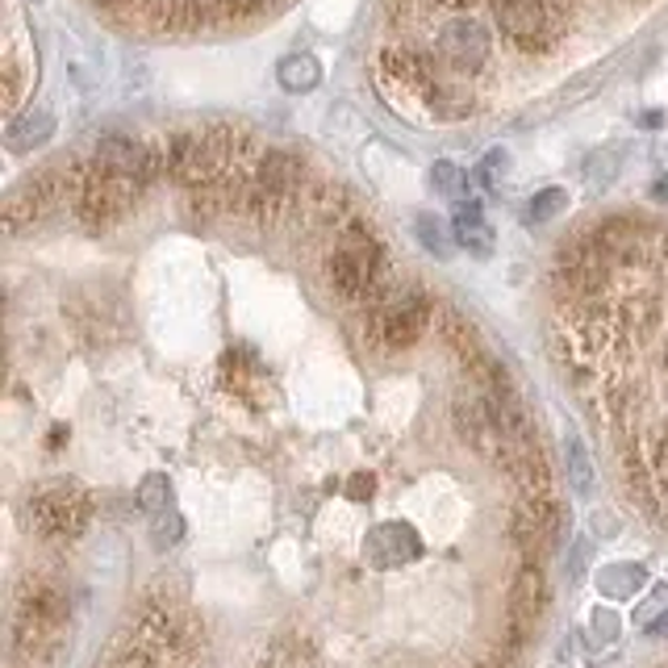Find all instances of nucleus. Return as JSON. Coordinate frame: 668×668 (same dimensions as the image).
<instances>
[{
	"instance_id": "nucleus-29",
	"label": "nucleus",
	"mask_w": 668,
	"mask_h": 668,
	"mask_svg": "<svg viewBox=\"0 0 668 668\" xmlns=\"http://www.w3.org/2000/svg\"><path fill=\"white\" fill-rule=\"evenodd\" d=\"M589 635H594V644H615L618 639L615 610H594V618H589Z\"/></svg>"
},
{
	"instance_id": "nucleus-8",
	"label": "nucleus",
	"mask_w": 668,
	"mask_h": 668,
	"mask_svg": "<svg viewBox=\"0 0 668 668\" xmlns=\"http://www.w3.org/2000/svg\"><path fill=\"white\" fill-rule=\"evenodd\" d=\"M451 422H456V435H460V443L480 456V460L489 463H501L506 460V418H501V406H497V397H489L485 389H477L472 380L456 389L451 397Z\"/></svg>"
},
{
	"instance_id": "nucleus-3",
	"label": "nucleus",
	"mask_w": 668,
	"mask_h": 668,
	"mask_svg": "<svg viewBox=\"0 0 668 668\" xmlns=\"http://www.w3.org/2000/svg\"><path fill=\"white\" fill-rule=\"evenodd\" d=\"M385 276H389V259H385L380 239L372 230L347 222L343 230H339L335 247H330V256H326V280H330V289L339 292L343 301L372 306L380 292L389 289Z\"/></svg>"
},
{
	"instance_id": "nucleus-18",
	"label": "nucleus",
	"mask_w": 668,
	"mask_h": 668,
	"mask_svg": "<svg viewBox=\"0 0 668 668\" xmlns=\"http://www.w3.org/2000/svg\"><path fill=\"white\" fill-rule=\"evenodd\" d=\"M435 326H439V335L447 339V347H451V351H456L463 363L485 351V347H480L477 326L468 322L463 313H456V309H439V313H435Z\"/></svg>"
},
{
	"instance_id": "nucleus-5",
	"label": "nucleus",
	"mask_w": 668,
	"mask_h": 668,
	"mask_svg": "<svg viewBox=\"0 0 668 668\" xmlns=\"http://www.w3.org/2000/svg\"><path fill=\"white\" fill-rule=\"evenodd\" d=\"M435 301L418 285H389L368 306V343L377 351H410L430 326H435Z\"/></svg>"
},
{
	"instance_id": "nucleus-16",
	"label": "nucleus",
	"mask_w": 668,
	"mask_h": 668,
	"mask_svg": "<svg viewBox=\"0 0 668 668\" xmlns=\"http://www.w3.org/2000/svg\"><path fill=\"white\" fill-rule=\"evenodd\" d=\"M451 235H456V247H463L468 256H489L493 251V230L485 222V209L480 201H460L456 213H451Z\"/></svg>"
},
{
	"instance_id": "nucleus-4",
	"label": "nucleus",
	"mask_w": 668,
	"mask_h": 668,
	"mask_svg": "<svg viewBox=\"0 0 668 668\" xmlns=\"http://www.w3.org/2000/svg\"><path fill=\"white\" fill-rule=\"evenodd\" d=\"M71 615V594L63 589V581H54L47 572H34L18 585L13 594V648L21 656H38L42 648H51L63 622Z\"/></svg>"
},
{
	"instance_id": "nucleus-33",
	"label": "nucleus",
	"mask_w": 668,
	"mask_h": 668,
	"mask_svg": "<svg viewBox=\"0 0 668 668\" xmlns=\"http://www.w3.org/2000/svg\"><path fill=\"white\" fill-rule=\"evenodd\" d=\"M648 631H651V635H665V639H668V610H665L660 618H656V622H648Z\"/></svg>"
},
{
	"instance_id": "nucleus-21",
	"label": "nucleus",
	"mask_w": 668,
	"mask_h": 668,
	"mask_svg": "<svg viewBox=\"0 0 668 668\" xmlns=\"http://www.w3.org/2000/svg\"><path fill=\"white\" fill-rule=\"evenodd\" d=\"M134 501H138V510H142V515H151V518L168 515V510H172V480L163 477V472H151V477H142Z\"/></svg>"
},
{
	"instance_id": "nucleus-20",
	"label": "nucleus",
	"mask_w": 668,
	"mask_h": 668,
	"mask_svg": "<svg viewBox=\"0 0 668 668\" xmlns=\"http://www.w3.org/2000/svg\"><path fill=\"white\" fill-rule=\"evenodd\" d=\"M644 585H648V568L644 565H606L598 572V594H606V598L615 601L635 598Z\"/></svg>"
},
{
	"instance_id": "nucleus-25",
	"label": "nucleus",
	"mask_w": 668,
	"mask_h": 668,
	"mask_svg": "<svg viewBox=\"0 0 668 668\" xmlns=\"http://www.w3.org/2000/svg\"><path fill=\"white\" fill-rule=\"evenodd\" d=\"M568 209V192L565 189H544L531 197V206H527V222L539 226V222H551L556 213H565Z\"/></svg>"
},
{
	"instance_id": "nucleus-2",
	"label": "nucleus",
	"mask_w": 668,
	"mask_h": 668,
	"mask_svg": "<svg viewBox=\"0 0 668 668\" xmlns=\"http://www.w3.org/2000/svg\"><path fill=\"white\" fill-rule=\"evenodd\" d=\"M142 192H147V180L109 168L97 154H88L84 163H76L68 176L71 209H76V218L84 226H92V230H104V226L121 222V218L138 206Z\"/></svg>"
},
{
	"instance_id": "nucleus-24",
	"label": "nucleus",
	"mask_w": 668,
	"mask_h": 668,
	"mask_svg": "<svg viewBox=\"0 0 668 668\" xmlns=\"http://www.w3.org/2000/svg\"><path fill=\"white\" fill-rule=\"evenodd\" d=\"M413 230H418V242L427 247L430 256H439V259L451 256V247H456V235H451V230H447L439 218H430V213H418Z\"/></svg>"
},
{
	"instance_id": "nucleus-22",
	"label": "nucleus",
	"mask_w": 668,
	"mask_h": 668,
	"mask_svg": "<svg viewBox=\"0 0 668 668\" xmlns=\"http://www.w3.org/2000/svg\"><path fill=\"white\" fill-rule=\"evenodd\" d=\"M565 460H568V485L577 489V493H594V463H589V451L577 435H568L565 439Z\"/></svg>"
},
{
	"instance_id": "nucleus-19",
	"label": "nucleus",
	"mask_w": 668,
	"mask_h": 668,
	"mask_svg": "<svg viewBox=\"0 0 668 668\" xmlns=\"http://www.w3.org/2000/svg\"><path fill=\"white\" fill-rule=\"evenodd\" d=\"M276 80L285 92H313V88L322 84V63L313 59V54H285L280 59V68H276Z\"/></svg>"
},
{
	"instance_id": "nucleus-7",
	"label": "nucleus",
	"mask_w": 668,
	"mask_h": 668,
	"mask_svg": "<svg viewBox=\"0 0 668 668\" xmlns=\"http://www.w3.org/2000/svg\"><path fill=\"white\" fill-rule=\"evenodd\" d=\"M92 506L97 501H92V493L80 480H42L34 493L26 497V527L38 539H51V544L80 539L88 531V522H92Z\"/></svg>"
},
{
	"instance_id": "nucleus-12",
	"label": "nucleus",
	"mask_w": 668,
	"mask_h": 668,
	"mask_svg": "<svg viewBox=\"0 0 668 668\" xmlns=\"http://www.w3.org/2000/svg\"><path fill=\"white\" fill-rule=\"evenodd\" d=\"M489 51H493V42H489V30L472 18H456L443 26V34H439V63H447L451 71H480L489 63Z\"/></svg>"
},
{
	"instance_id": "nucleus-31",
	"label": "nucleus",
	"mask_w": 668,
	"mask_h": 668,
	"mask_svg": "<svg viewBox=\"0 0 668 668\" xmlns=\"http://www.w3.org/2000/svg\"><path fill=\"white\" fill-rule=\"evenodd\" d=\"M377 493V480L372 477H351V489H347V497H351V501H368V497Z\"/></svg>"
},
{
	"instance_id": "nucleus-28",
	"label": "nucleus",
	"mask_w": 668,
	"mask_h": 668,
	"mask_svg": "<svg viewBox=\"0 0 668 668\" xmlns=\"http://www.w3.org/2000/svg\"><path fill=\"white\" fill-rule=\"evenodd\" d=\"M506 172H510V154L506 151H489L485 159H480V185L497 189V185L506 180Z\"/></svg>"
},
{
	"instance_id": "nucleus-13",
	"label": "nucleus",
	"mask_w": 668,
	"mask_h": 668,
	"mask_svg": "<svg viewBox=\"0 0 668 668\" xmlns=\"http://www.w3.org/2000/svg\"><path fill=\"white\" fill-rule=\"evenodd\" d=\"M68 189V180H59L54 172L47 176H34V180H26L18 189L4 197V235H21V230H30V226L47 213V209L59 201V192Z\"/></svg>"
},
{
	"instance_id": "nucleus-14",
	"label": "nucleus",
	"mask_w": 668,
	"mask_h": 668,
	"mask_svg": "<svg viewBox=\"0 0 668 668\" xmlns=\"http://www.w3.org/2000/svg\"><path fill=\"white\" fill-rule=\"evenodd\" d=\"M363 556L372 568H401L422 556V535L410 522H377L363 539Z\"/></svg>"
},
{
	"instance_id": "nucleus-11",
	"label": "nucleus",
	"mask_w": 668,
	"mask_h": 668,
	"mask_svg": "<svg viewBox=\"0 0 668 668\" xmlns=\"http://www.w3.org/2000/svg\"><path fill=\"white\" fill-rule=\"evenodd\" d=\"M493 18L501 34L522 51H548L560 30L551 0H493Z\"/></svg>"
},
{
	"instance_id": "nucleus-1",
	"label": "nucleus",
	"mask_w": 668,
	"mask_h": 668,
	"mask_svg": "<svg viewBox=\"0 0 668 668\" xmlns=\"http://www.w3.org/2000/svg\"><path fill=\"white\" fill-rule=\"evenodd\" d=\"M247 147L242 130L230 126H209V130H185L172 134L163 147V168L180 189L189 192H209L230 185V176L239 172V154Z\"/></svg>"
},
{
	"instance_id": "nucleus-34",
	"label": "nucleus",
	"mask_w": 668,
	"mask_h": 668,
	"mask_svg": "<svg viewBox=\"0 0 668 668\" xmlns=\"http://www.w3.org/2000/svg\"><path fill=\"white\" fill-rule=\"evenodd\" d=\"M435 4H451V9H463V4H472V0H435Z\"/></svg>"
},
{
	"instance_id": "nucleus-30",
	"label": "nucleus",
	"mask_w": 668,
	"mask_h": 668,
	"mask_svg": "<svg viewBox=\"0 0 668 668\" xmlns=\"http://www.w3.org/2000/svg\"><path fill=\"white\" fill-rule=\"evenodd\" d=\"M585 565H589V539H577V548H572V556H568V577H572V581H581Z\"/></svg>"
},
{
	"instance_id": "nucleus-27",
	"label": "nucleus",
	"mask_w": 668,
	"mask_h": 668,
	"mask_svg": "<svg viewBox=\"0 0 668 668\" xmlns=\"http://www.w3.org/2000/svg\"><path fill=\"white\" fill-rule=\"evenodd\" d=\"M185 539V518L176 515V510H168V515H159L151 522V544L154 548H176Z\"/></svg>"
},
{
	"instance_id": "nucleus-26",
	"label": "nucleus",
	"mask_w": 668,
	"mask_h": 668,
	"mask_svg": "<svg viewBox=\"0 0 668 668\" xmlns=\"http://www.w3.org/2000/svg\"><path fill=\"white\" fill-rule=\"evenodd\" d=\"M0 97H4V109L9 113H18V104H21V92H26V71H21V59L18 54H9L4 59V68H0Z\"/></svg>"
},
{
	"instance_id": "nucleus-6",
	"label": "nucleus",
	"mask_w": 668,
	"mask_h": 668,
	"mask_svg": "<svg viewBox=\"0 0 668 668\" xmlns=\"http://www.w3.org/2000/svg\"><path fill=\"white\" fill-rule=\"evenodd\" d=\"M306 159H297L292 151H268L259 154V163L247 172L242 185L239 209L251 213L256 222H276L285 218L289 209L301 206L306 197Z\"/></svg>"
},
{
	"instance_id": "nucleus-9",
	"label": "nucleus",
	"mask_w": 668,
	"mask_h": 668,
	"mask_svg": "<svg viewBox=\"0 0 668 668\" xmlns=\"http://www.w3.org/2000/svg\"><path fill=\"white\" fill-rule=\"evenodd\" d=\"M506 606H510V615H506V644H501V651L518 656V651L527 648V639L535 635V627H539V618L548 615L551 606V585L539 560H522V568H518L515 581H510V601Z\"/></svg>"
},
{
	"instance_id": "nucleus-23",
	"label": "nucleus",
	"mask_w": 668,
	"mask_h": 668,
	"mask_svg": "<svg viewBox=\"0 0 668 668\" xmlns=\"http://www.w3.org/2000/svg\"><path fill=\"white\" fill-rule=\"evenodd\" d=\"M430 185L443 192L451 206H460V201H472V192H468V176L451 163V159H439L435 168H430Z\"/></svg>"
},
{
	"instance_id": "nucleus-15",
	"label": "nucleus",
	"mask_w": 668,
	"mask_h": 668,
	"mask_svg": "<svg viewBox=\"0 0 668 668\" xmlns=\"http://www.w3.org/2000/svg\"><path fill=\"white\" fill-rule=\"evenodd\" d=\"M501 468H506V477L518 485L522 497H551V468H548V456L539 451V439L510 447Z\"/></svg>"
},
{
	"instance_id": "nucleus-10",
	"label": "nucleus",
	"mask_w": 668,
	"mask_h": 668,
	"mask_svg": "<svg viewBox=\"0 0 668 668\" xmlns=\"http://www.w3.org/2000/svg\"><path fill=\"white\" fill-rule=\"evenodd\" d=\"M568 515L551 501V497H518L510 510V539L527 560H539L565 544Z\"/></svg>"
},
{
	"instance_id": "nucleus-32",
	"label": "nucleus",
	"mask_w": 668,
	"mask_h": 668,
	"mask_svg": "<svg viewBox=\"0 0 668 668\" xmlns=\"http://www.w3.org/2000/svg\"><path fill=\"white\" fill-rule=\"evenodd\" d=\"M651 197H656V201H668V176H656V180H651Z\"/></svg>"
},
{
	"instance_id": "nucleus-35",
	"label": "nucleus",
	"mask_w": 668,
	"mask_h": 668,
	"mask_svg": "<svg viewBox=\"0 0 668 668\" xmlns=\"http://www.w3.org/2000/svg\"><path fill=\"white\" fill-rule=\"evenodd\" d=\"M101 4H130V0H101Z\"/></svg>"
},
{
	"instance_id": "nucleus-17",
	"label": "nucleus",
	"mask_w": 668,
	"mask_h": 668,
	"mask_svg": "<svg viewBox=\"0 0 668 668\" xmlns=\"http://www.w3.org/2000/svg\"><path fill=\"white\" fill-rule=\"evenodd\" d=\"M54 134V118L47 113V109H26V113H18V118L9 121V130H4V142H9V151H34V147H42V142H51Z\"/></svg>"
}]
</instances>
